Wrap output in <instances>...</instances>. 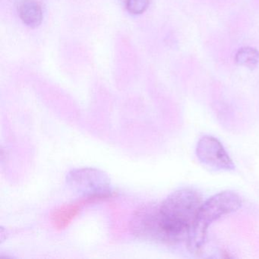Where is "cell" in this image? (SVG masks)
<instances>
[{
  "label": "cell",
  "instance_id": "6da1fadb",
  "mask_svg": "<svg viewBox=\"0 0 259 259\" xmlns=\"http://www.w3.org/2000/svg\"><path fill=\"white\" fill-rule=\"evenodd\" d=\"M202 203L196 189H179L144 216L141 230L144 236L163 243L174 245L186 240Z\"/></svg>",
  "mask_w": 259,
  "mask_h": 259
},
{
  "label": "cell",
  "instance_id": "7a4b0ae2",
  "mask_svg": "<svg viewBox=\"0 0 259 259\" xmlns=\"http://www.w3.org/2000/svg\"><path fill=\"white\" fill-rule=\"evenodd\" d=\"M242 198L233 191H224L203 201L188 234L187 246L192 254H199L205 244L207 230L213 221L236 211Z\"/></svg>",
  "mask_w": 259,
  "mask_h": 259
},
{
  "label": "cell",
  "instance_id": "3957f363",
  "mask_svg": "<svg viewBox=\"0 0 259 259\" xmlns=\"http://www.w3.org/2000/svg\"><path fill=\"white\" fill-rule=\"evenodd\" d=\"M196 155L202 164L215 170L232 171L236 167L224 145L213 136H204L199 139Z\"/></svg>",
  "mask_w": 259,
  "mask_h": 259
},
{
  "label": "cell",
  "instance_id": "277c9868",
  "mask_svg": "<svg viewBox=\"0 0 259 259\" xmlns=\"http://www.w3.org/2000/svg\"><path fill=\"white\" fill-rule=\"evenodd\" d=\"M114 197V194L110 191H101L95 192L81 198L78 201L69 204H64L56 209L51 214V222L56 230H66L72 221L81 213L85 206L90 205L95 203L107 201Z\"/></svg>",
  "mask_w": 259,
  "mask_h": 259
},
{
  "label": "cell",
  "instance_id": "5b68a950",
  "mask_svg": "<svg viewBox=\"0 0 259 259\" xmlns=\"http://www.w3.org/2000/svg\"><path fill=\"white\" fill-rule=\"evenodd\" d=\"M19 14L20 19L27 26H38L43 19L41 7L34 0L22 1L19 7Z\"/></svg>",
  "mask_w": 259,
  "mask_h": 259
},
{
  "label": "cell",
  "instance_id": "8992f818",
  "mask_svg": "<svg viewBox=\"0 0 259 259\" xmlns=\"http://www.w3.org/2000/svg\"><path fill=\"white\" fill-rule=\"evenodd\" d=\"M235 61L239 66L254 69L259 63V52L251 47H244L236 53Z\"/></svg>",
  "mask_w": 259,
  "mask_h": 259
},
{
  "label": "cell",
  "instance_id": "52a82bcc",
  "mask_svg": "<svg viewBox=\"0 0 259 259\" xmlns=\"http://www.w3.org/2000/svg\"><path fill=\"white\" fill-rule=\"evenodd\" d=\"M149 4L150 0H125L126 10L133 15H140L145 13Z\"/></svg>",
  "mask_w": 259,
  "mask_h": 259
}]
</instances>
